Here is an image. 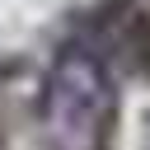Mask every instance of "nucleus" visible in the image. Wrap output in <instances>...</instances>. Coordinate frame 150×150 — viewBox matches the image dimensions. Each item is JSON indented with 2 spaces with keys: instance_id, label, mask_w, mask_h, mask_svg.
<instances>
[{
  "instance_id": "obj_2",
  "label": "nucleus",
  "mask_w": 150,
  "mask_h": 150,
  "mask_svg": "<svg viewBox=\"0 0 150 150\" xmlns=\"http://www.w3.org/2000/svg\"><path fill=\"white\" fill-rule=\"evenodd\" d=\"M145 150H150V122H145Z\"/></svg>"
},
{
  "instance_id": "obj_1",
  "label": "nucleus",
  "mask_w": 150,
  "mask_h": 150,
  "mask_svg": "<svg viewBox=\"0 0 150 150\" xmlns=\"http://www.w3.org/2000/svg\"><path fill=\"white\" fill-rule=\"evenodd\" d=\"M38 127L47 150H108L117 127V89L98 52L61 47L42 75Z\"/></svg>"
}]
</instances>
